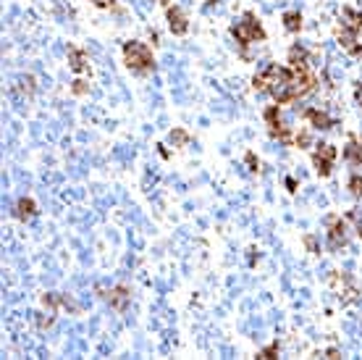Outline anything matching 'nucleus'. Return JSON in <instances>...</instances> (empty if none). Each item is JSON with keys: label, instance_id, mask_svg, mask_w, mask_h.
I'll return each instance as SVG.
<instances>
[{"label": "nucleus", "instance_id": "f8f14e48", "mask_svg": "<svg viewBox=\"0 0 362 360\" xmlns=\"http://www.w3.org/2000/svg\"><path fill=\"white\" fill-rule=\"evenodd\" d=\"M68 55H71V68H74V71H81V68H84V61H87L84 53H81V50H71Z\"/></svg>", "mask_w": 362, "mask_h": 360}, {"label": "nucleus", "instance_id": "39448f33", "mask_svg": "<svg viewBox=\"0 0 362 360\" xmlns=\"http://www.w3.org/2000/svg\"><path fill=\"white\" fill-rule=\"evenodd\" d=\"M168 27H171L173 34H184L186 27H189V24H186V16L181 14L179 8H171V11H168Z\"/></svg>", "mask_w": 362, "mask_h": 360}, {"label": "nucleus", "instance_id": "dca6fc26", "mask_svg": "<svg viewBox=\"0 0 362 360\" xmlns=\"http://www.w3.org/2000/svg\"><path fill=\"white\" fill-rule=\"evenodd\" d=\"M171 142H176V145H184V142H186V132H181V129L171 132Z\"/></svg>", "mask_w": 362, "mask_h": 360}, {"label": "nucleus", "instance_id": "6ab92c4d", "mask_svg": "<svg viewBox=\"0 0 362 360\" xmlns=\"http://www.w3.org/2000/svg\"><path fill=\"white\" fill-rule=\"evenodd\" d=\"M352 218L357 221V231H359V237H362V221H359V216H357V213H352Z\"/></svg>", "mask_w": 362, "mask_h": 360}, {"label": "nucleus", "instance_id": "ddd939ff", "mask_svg": "<svg viewBox=\"0 0 362 360\" xmlns=\"http://www.w3.org/2000/svg\"><path fill=\"white\" fill-rule=\"evenodd\" d=\"M338 42H341L344 48L352 50V48H354V32H352V29H344L341 34H338Z\"/></svg>", "mask_w": 362, "mask_h": 360}, {"label": "nucleus", "instance_id": "f257e3e1", "mask_svg": "<svg viewBox=\"0 0 362 360\" xmlns=\"http://www.w3.org/2000/svg\"><path fill=\"white\" fill-rule=\"evenodd\" d=\"M124 58H126V66L137 74L153 71V55H150L147 45H142V42H126L124 45Z\"/></svg>", "mask_w": 362, "mask_h": 360}, {"label": "nucleus", "instance_id": "7ed1b4c3", "mask_svg": "<svg viewBox=\"0 0 362 360\" xmlns=\"http://www.w3.org/2000/svg\"><path fill=\"white\" fill-rule=\"evenodd\" d=\"M333 158H336V150H333L331 145H320L318 150H315L312 160H315V166H318V173H320V176H328V173H331Z\"/></svg>", "mask_w": 362, "mask_h": 360}, {"label": "nucleus", "instance_id": "2eb2a0df", "mask_svg": "<svg viewBox=\"0 0 362 360\" xmlns=\"http://www.w3.org/2000/svg\"><path fill=\"white\" fill-rule=\"evenodd\" d=\"M349 190H352V195H362V176L349 179Z\"/></svg>", "mask_w": 362, "mask_h": 360}, {"label": "nucleus", "instance_id": "0eeeda50", "mask_svg": "<svg viewBox=\"0 0 362 360\" xmlns=\"http://www.w3.org/2000/svg\"><path fill=\"white\" fill-rule=\"evenodd\" d=\"M289 63H291V68H305L307 66V50L294 45V48L289 50Z\"/></svg>", "mask_w": 362, "mask_h": 360}, {"label": "nucleus", "instance_id": "20e7f679", "mask_svg": "<svg viewBox=\"0 0 362 360\" xmlns=\"http://www.w3.org/2000/svg\"><path fill=\"white\" fill-rule=\"evenodd\" d=\"M331 231H328V239H331V247H338V245H344V239H346V226L341 218H331Z\"/></svg>", "mask_w": 362, "mask_h": 360}, {"label": "nucleus", "instance_id": "1a4fd4ad", "mask_svg": "<svg viewBox=\"0 0 362 360\" xmlns=\"http://www.w3.org/2000/svg\"><path fill=\"white\" fill-rule=\"evenodd\" d=\"M284 24H286L289 32H299V27H302V16L297 14V11H291V14L284 16Z\"/></svg>", "mask_w": 362, "mask_h": 360}, {"label": "nucleus", "instance_id": "f03ea898", "mask_svg": "<svg viewBox=\"0 0 362 360\" xmlns=\"http://www.w3.org/2000/svg\"><path fill=\"white\" fill-rule=\"evenodd\" d=\"M233 37H236L242 45H247V42H258V40H263L265 37V32L260 29V24L255 21V16L252 14H247L244 16L239 24H233Z\"/></svg>", "mask_w": 362, "mask_h": 360}, {"label": "nucleus", "instance_id": "f3484780", "mask_svg": "<svg viewBox=\"0 0 362 360\" xmlns=\"http://www.w3.org/2000/svg\"><path fill=\"white\" fill-rule=\"evenodd\" d=\"M276 352H278V344H276V342H273V344H271V347H265V350H263V352H260V357H273V355H276Z\"/></svg>", "mask_w": 362, "mask_h": 360}, {"label": "nucleus", "instance_id": "a211bd4d", "mask_svg": "<svg viewBox=\"0 0 362 360\" xmlns=\"http://www.w3.org/2000/svg\"><path fill=\"white\" fill-rule=\"evenodd\" d=\"M297 142H302V145H307V142H310V134H307V132H302V134L297 137Z\"/></svg>", "mask_w": 362, "mask_h": 360}, {"label": "nucleus", "instance_id": "423d86ee", "mask_svg": "<svg viewBox=\"0 0 362 360\" xmlns=\"http://www.w3.org/2000/svg\"><path fill=\"white\" fill-rule=\"evenodd\" d=\"M108 303H110L115 310H124L126 303H129V295H126V289H124V287L110 289V292H108Z\"/></svg>", "mask_w": 362, "mask_h": 360}, {"label": "nucleus", "instance_id": "9d476101", "mask_svg": "<svg viewBox=\"0 0 362 360\" xmlns=\"http://www.w3.org/2000/svg\"><path fill=\"white\" fill-rule=\"evenodd\" d=\"M344 19H346V29H352V32H357L359 27H362V16L359 14H354V11H344Z\"/></svg>", "mask_w": 362, "mask_h": 360}, {"label": "nucleus", "instance_id": "9b49d317", "mask_svg": "<svg viewBox=\"0 0 362 360\" xmlns=\"http://www.w3.org/2000/svg\"><path fill=\"white\" fill-rule=\"evenodd\" d=\"M346 158L354 160V163H362V145H359V142L349 145V147H346Z\"/></svg>", "mask_w": 362, "mask_h": 360}, {"label": "nucleus", "instance_id": "6e6552de", "mask_svg": "<svg viewBox=\"0 0 362 360\" xmlns=\"http://www.w3.org/2000/svg\"><path fill=\"white\" fill-rule=\"evenodd\" d=\"M307 119L312 121V126H318V129H328V126H331V119L323 111H315V108L307 111Z\"/></svg>", "mask_w": 362, "mask_h": 360}, {"label": "nucleus", "instance_id": "4468645a", "mask_svg": "<svg viewBox=\"0 0 362 360\" xmlns=\"http://www.w3.org/2000/svg\"><path fill=\"white\" fill-rule=\"evenodd\" d=\"M32 213H34V203L32 200H21L19 203V218H27Z\"/></svg>", "mask_w": 362, "mask_h": 360}]
</instances>
